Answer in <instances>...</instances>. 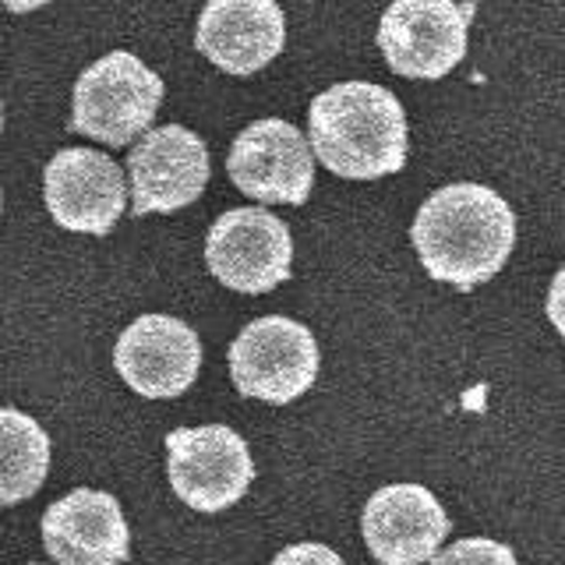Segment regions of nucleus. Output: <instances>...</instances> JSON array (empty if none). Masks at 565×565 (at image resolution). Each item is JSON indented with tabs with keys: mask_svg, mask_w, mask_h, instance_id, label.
<instances>
[{
	"mask_svg": "<svg viewBox=\"0 0 565 565\" xmlns=\"http://www.w3.org/2000/svg\"><path fill=\"white\" fill-rule=\"evenodd\" d=\"M424 273L456 290L494 279L516 247V212L484 184L438 188L411 226Z\"/></svg>",
	"mask_w": 565,
	"mask_h": 565,
	"instance_id": "1",
	"label": "nucleus"
},
{
	"mask_svg": "<svg viewBox=\"0 0 565 565\" xmlns=\"http://www.w3.org/2000/svg\"><path fill=\"white\" fill-rule=\"evenodd\" d=\"M308 146L318 163L347 181L399 173L411 152L403 103L371 82L332 85L311 99Z\"/></svg>",
	"mask_w": 565,
	"mask_h": 565,
	"instance_id": "2",
	"label": "nucleus"
},
{
	"mask_svg": "<svg viewBox=\"0 0 565 565\" xmlns=\"http://www.w3.org/2000/svg\"><path fill=\"white\" fill-rule=\"evenodd\" d=\"M159 103H163V78L135 53L114 50L88 64L75 82L71 128L120 149L141 131H149Z\"/></svg>",
	"mask_w": 565,
	"mask_h": 565,
	"instance_id": "3",
	"label": "nucleus"
},
{
	"mask_svg": "<svg viewBox=\"0 0 565 565\" xmlns=\"http://www.w3.org/2000/svg\"><path fill=\"white\" fill-rule=\"evenodd\" d=\"M318 343L308 326L287 315H265L230 343V379L237 393L265 403H294L318 379Z\"/></svg>",
	"mask_w": 565,
	"mask_h": 565,
	"instance_id": "4",
	"label": "nucleus"
},
{
	"mask_svg": "<svg viewBox=\"0 0 565 565\" xmlns=\"http://www.w3.org/2000/svg\"><path fill=\"white\" fill-rule=\"evenodd\" d=\"M473 11V4L456 0H393L379 22L385 64L403 78H446L467 57Z\"/></svg>",
	"mask_w": 565,
	"mask_h": 565,
	"instance_id": "5",
	"label": "nucleus"
},
{
	"mask_svg": "<svg viewBox=\"0 0 565 565\" xmlns=\"http://www.w3.org/2000/svg\"><path fill=\"white\" fill-rule=\"evenodd\" d=\"M167 473L173 494L199 512H223L255 481L247 441L226 424L177 428L167 435Z\"/></svg>",
	"mask_w": 565,
	"mask_h": 565,
	"instance_id": "6",
	"label": "nucleus"
},
{
	"mask_svg": "<svg viewBox=\"0 0 565 565\" xmlns=\"http://www.w3.org/2000/svg\"><path fill=\"white\" fill-rule=\"evenodd\" d=\"M209 273L241 294H269L290 279L294 237L269 209H230L205 237Z\"/></svg>",
	"mask_w": 565,
	"mask_h": 565,
	"instance_id": "7",
	"label": "nucleus"
},
{
	"mask_svg": "<svg viewBox=\"0 0 565 565\" xmlns=\"http://www.w3.org/2000/svg\"><path fill=\"white\" fill-rule=\"evenodd\" d=\"M226 173L255 202L305 205L315 188V152L290 120L265 117L234 138Z\"/></svg>",
	"mask_w": 565,
	"mask_h": 565,
	"instance_id": "8",
	"label": "nucleus"
},
{
	"mask_svg": "<svg viewBox=\"0 0 565 565\" xmlns=\"http://www.w3.org/2000/svg\"><path fill=\"white\" fill-rule=\"evenodd\" d=\"M114 367L138 396L173 399L188 393L199 379V332L173 315H141L120 332L114 347Z\"/></svg>",
	"mask_w": 565,
	"mask_h": 565,
	"instance_id": "9",
	"label": "nucleus"
},
{
	"mask_svg": "<svg viewBox=\"0 0 565 565\" xmlns=\"http://www.w3.org/2000/svg\"><path fill=\"white\" fill-rule=\"evenodd\" d=\"M209 149L194 131L181 124L146 131V138L135 141L128 152L131 212L149 216V212H177L199 202L209 184Z\"/></svg>",
	"mask_w": 565,
	"mask_h": 565,
	"instance_id": "10",
	"label": "nucleus"
},
{
	"mask_svg": "<svg viewBox=\"0 0 565 565\" xmlns=\"http://www.w3.org/2000/svg\"><path fill=\"white\" fill-rule=\"evenodd\" d=\"M43 194L53 223L96 237L110 234L128 205L124 170L96 149H61L46 167Z\"/></svg>",
	"mask_w": 565,
	"mask_h": 565,
	"instance_id": "11",
	"label": "nucleus"
},
{
	"mask_svg": "<svg viewBox=\"0 0 565 565\" xmlns=\"http://www.w3.org/2000/svg\"><path fill=\"white\" fill-rule=\"evenodd\" d=\"M449 526L446 509L420 484H388L375 491L361 516L367 552L382 565L431 562L449 537Z\"/></svg>",
	"mask_w": 565,
	"mask_h": 565,
	"instance_id": "12",
	"label": "nucleus"
},
{
	"mask_svg": "<svg viewBox=\"0 0 565 565\" xmlns=\"http://www.w3.org/2000/svg\"><path fill=\"white\" fill-rule=\"evenodd\" d=\"M287 43V18L276 0H209L194 46L226 75H255Z\"/></svg>",
	"mask_w": 565,
	"mask_h": 565,
	"instance_id": "13",
	"label": "nucleus"
},
{
	"mask_svg": "<svg viewBox=\"0 0 565 565\" xmlns=\"http://www.w3.org/2000/svg\"><path fill=\"white\" fill-rule=\"evenodd\" d=\"M43 541L57 565H120L131 555V534L120 502L96 488H75L43 516Z\"/></svg>",
	"mask_w": 565,
	"mask_h": 565,
	"instance_id": "14",
	"label": "nucleus"
},
{
	"mask_svg": "<svg viewBox=\"0 0 565 565\" xmlns=\"http://www.w3.org/2000/svg\"><path fill=\"white\" fill-rule=\"evenodd\" d=\"M50 470V435L43 424L0 406V505L32 499Z\"/></svg>",
	"mask_w": 565,
	"mask_h": 565,
	"instance_id": "15",
	"label": "nucleus"
},
{
	"mask_svg": "<svg viewBox=\"0 0 565 565\" xmlns=\"http://www.w3.org/2000/svg\"><path fill=\"white\" fill-rule=\"evenodd\" d=\"M431 565H520V562L499 541H491V537H467V541L449 544L446 552L438 547Z\"/></svg>",
	"mask_w": 565,
	"mask_h": 565,
	"instance_id": "16",
	"label": "nucleus"
},
{
	"mask_svg": "<svg viewBox=\"0 0 565 565\" xmlns=\"http://www.w3.org/2000/svg\"><path fill=\"white\" fill-rule=\"evenodd\" d=\"M273 565H347L340 555L326 544H290L273 558Z\"/></svg>",
	"mask_w": 565,
	"mask_h": 565,
	"instance_id": "17",
	"label": "nucleus"
},
{
	"mask_svg": "<svg viewBox=\"0 0 565 565\" xmlns=\"http://www.w3.org/2000/svg\"><path fill=\"white\" fill-rule=\"evenodd\" d=\"M547 318H552V326L558 329V335L565 340V265L555 273L552 290H547Z\"/></svg>",
	"mask_w": 565,
	"mask_h": 565,
	"instance_id": "18",
	"label": "nucleus"
},
{
	"mask_svg": "<svg viewBox=\"0 0 565 565\" xmlns=\"http://www.w3.org/2000/svg\"><path fill=\"white\" fill-rule=\"evenodd\" d=\"M43 4H50V0H4V8L14 11V14H29V11L43 8Z\"/></svg>",
	"mask_w": 565,
	"mask_h": 565,
	"instance_id": "19",
	"label": "nucleus"
},
{
	"mask_svg": "<svg viewBox=\"0 0 565 565\" xmlns=\"http://www.w3.org/2000/svg\"><path fill=\"white\" fill-rule=\"evenodd\" d=\"M0 128H4V106H0Z\"/></svg>",
	"mask_w": 565,
	"mask_h": 565,
	"instance_id": "20",
	"label": "nucleus"
},
{
	"mask_svg": "<svg viewBox=\"0 0 565 565\" xmlns=\"http://www.w3.org/2000/svg\"><path fill=\"white\" fill-rule=\"evenodd\" d=\"M29 565H40V562H29Z\"/></svg>",
	"mask_w": 565,
	"mask_h": 565,
	"instance_id": "21",
	"label": "nucleus"
}]
</instances>
